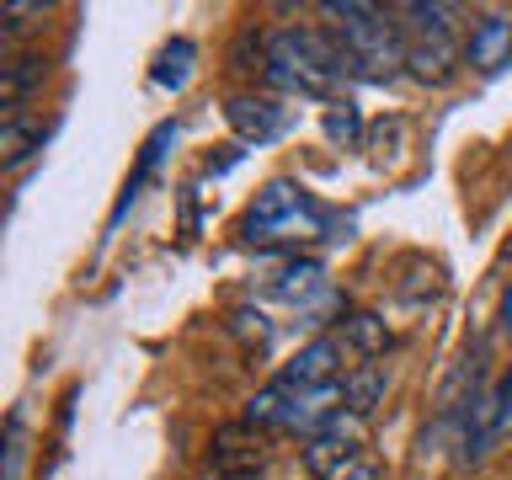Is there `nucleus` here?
I'll list each match as a JSON object with an SVG mask.
<instances>
[{"instance_id":"obj_15","label":"nucleus","mask_w":512,"mask_h":480,"mask_svg":"<svg viewBox=\"0 0 512 480\" xmlns=\"http://www.w3.org/2000/svg\"><path fill=\"white\" fill-rule=\"evenodd\" d=\"M48 75V64L43 59H16V64H6V86H0V96H6V107H16L22 96L38 86V80Z\"/></svg>"},{"instance_id":"obj_5","label":"nucleus","mask_w":512,"mask_h":480,"mask_svg":"<svg viewBox=\"0 0 512 480\" xmlns=\"http://www.w3.org/2000/svg\"><path fill=\"white\" fill-rule=\"evenodd\" d=\"M352 464H358V416L336 411L310 438V448H304V470L315 480H336V475H347Z\"/></svg>"},{"instance_id":"obj_19","label":"nucleus","mask_w":512,"mask_h":480,"mask_svg":"<svg viewBox=\"0 0 512 480\" xmlns=\"http://www.w3.org/2000/svg\"><path fill=\"white\" fill-rule=\"evenodd\" d=\"M336 480H379V470H374V464H368V459H358V464H352L347 475H336Z\"/></svg>"},{"instance_id":"obj_11","label":"nucleus","mask_w":512,"mask_h":480,"mask_svg":"<svg viewBox=\"0 0 512 480\" xmlns=\"http://www.w3.org/2000/svg\"><path fill=\"white\" fill-rule=\"evenodd\" d=\"M384 390H390V374H384V363H358V368H352V374L342 379V400H347V411L358 416V422L384 400Z\"/></svg>"},{"instance_id":"obj_2","label":"nucleus","mask_w":512,"mask_h":480,"mask_svg":"<svg viewBox=\"0 0 512 480\" xmlns=\"http://www.w3.org/2000/svg\"><path fill=\"white\" fill-rule=\"evenodd\" d=\"M331 16V38L342 48V70L358 80H390L395 64H406V32H400L395 11L363 6V0H326L320 6Z\"/></svg>"},{"instance_id":"obj_4","label":"nucleus","mask_w":512,"mask_h":480,"mask_svg":"<svg viewBox=\"0 0 512 480\" xmlns=\"http://www.w3.org/2000/svg\"><path fill=\"white\" fill-rule=\"evenodd\" d=\"M400 32H406V70L422 80V86H448L464 59V48L454 43V16L459 6H443V0H411L400 6Z\"/></svg>"},{"instance_id":"obj_8","label":"nucleus","mask_w":512,"mask_h":480,"mask_svg":"<svg viewBox=\"0 0 512 480\" xmlns=\"http://www.w3.org/2000/svg\"><path fill=\"white\" fill-rule=\"evenodd\" d=\"M342 336H315V342H304L294 358L283 363V384H299V390H326V384H342Z\"/></svg>"},{"instance_id":"obj_9","label":"nucleus","mask_w":512,"mask_h":480,"mask_svg":"<svg viewBox=\"0 0 512 480\" xmlns=\"http://www.w3.org/2000/svg\"><path fill=\"white\" fill-rule=\"evenodd\" d=\"M320 288H326V267L310 262V256H294V262H283L278 272L262 278V294L267 299H288V304H310Z\"/></svg>"},{"instance_id":"obj_6","label":"nucleus","mask_w":512,"mask_h":480,"mask_svg":"<svg viewBox=\"0 0 512 480\" xmlns=\"http://www.w3.org/2000/svg\"><path fill=\"white\" fill-rule=\"evenodd\" d=\"M224 118L240 134V144H272L294 128V107L283 96H230L224 102Z\"/></svg>"},{"instance_id":"obj_7","label":"nucleus","mask_w":512,"mask_h":480,"mask_svg":"<svg viewBox=\"0 0 512 480\" xmlns=\"http://www.w3.org/2000/svg\"><path fill=\"white\" fill-rule=\"evenodd\" d=\"M464 64L475 75H502L512 64V6H491L475 16L470 38H464Z\"/></svg>"},{"instance_id":"obj_17","label":"nucleus","mask_w":512,"mask_h":480,"mask_svg":"<svg viewBox=\"0 0 512 480\" xmlns=\"http://www.w3.org/2000/svg\"><path fill=\"white\" fill-rule=\"evenodd\" d=\"M230 331L240 336V342H251V347H267V336H272V326H267L262 310H235V315H230Z\"/></svg>"},{"instance_id":"obj_1","label":"nucleus","mask_w":512,"mask_h":480,"mask_svg":"<svg viewBox=\"0 0 512 480\" xmlns=\"http://www.w3.org/2000/svg\"><path fill=\"white\" fill-rule=\"evenodd\" d=\"M342 48H336L331 32L315 27H283L267 38L262 54V80L283 96H310V102H326L342 80Z\"/></svg>"},{"instance_id":"obj_18","label":"nucleus","mask_w":512,"mask_h":480,"mask_svg":"<svg viewBox=\"0 0 512 480\" xmlns=\"http://www.w3.org/2000/svg\"><path fill=\"white\" fill-rule=\"evenodd\" d=\"M496 432L512 438V368H507V379L496 384Z\"/></svg>"},{"instance_id":"obj_16","label":"nucleus","mask_w":512,"mask_h":480,"mask_svg":"<svg viewBox=\"0 0 512 480\" xmlns=\"http://www.w3.org/2000/svg\"><path fill=\"white\" fill-rule=\"evenodd\" d=\"M22 464H27V416L11 411L6 416V470H0V480H22Z\"/></svg>"},{"instance_id":"obj_14","label":"nucleus","mask_w":512,"mask_h":480,"mask_svg":"<svg viewBox=\"0 0 512 480\" xmlns=\"http://www.w3.org/2000/svg\"><path fill=\"white\" fill-rule=\"evenodd\" d=\"M320 128H326V139L336 144V150H358V139H363V112H358V102H331L326 118H320Z\"/></svg>"},{"instance_id":"obj_20","label":"nucleus","mask_w":512,"mask_h":480,"mask_svg":"<svg viewBox=\"0 0 512 480\" xmlns=\"http://www.w3.org/2000/svg\"><path fill=\"white\" fill-rule=\"evenodd\" d=\"M502 331L512 336V288H507V299H502Z\"/></svg>"},{"instance_id":"obj_12","label":"nucleus","mask_w":512,"mask_h":480,"mask_svg":"<svg viewBox=\"0 0 512 480\" xmlns=\"http://www.w3.org/2000/svg\"><path fill=\"white\" fill-rule=\"evenodd\" d=\"M43 139H48V128H43V123L6 118V128H0V160H6V166H22L32 150H43Z\"/></svg>"},{"instance_id":"obj_13","label":"nucleus","mask_w":512,"mask_h":480,"mask_svg":"<svg viewBox=\"0 0 512 480\" xmlns=\"http://www.w3.org/2000/svg\"><path fill=\"white\" fill-rule=\"evenodd\" d=\"M342 347H358L368 363L379 358L384 347H390V326H384L379 315H352V320H342Z\"/></svg>"},{"instance_id":"obj_3","label":"nucleus","mask_w":512,"mask_h":480,"mask_svg":"<svg viewBox=\"0 0 512 480\" xmlns=\"http://www.w3.org/2000/svg\"><path fill=\"white\" fill-rule=\"evenodd\" d=\"M336 230H352V219H336L331 208H320L310 192L288 176H272V182L251 198L246 219H240V235L251 246H272V240H342Z\"/></svg>"},{"instance_id":"obj_10","label":"nucleus","mask_w":512,"mask_h":480,"mask_svg":"<svg viewBox=\"0 0 512 480\" xmlns=\"http://www.w3.org/2000/svg\"><path fill=\"white\" fill-rule=\"evenodd\" d=\"M192 70H198V43L192 38H171L166 48L155 54V70H150V80L160 91H187L192 86Z\"/></svg>"}]
</instances>
